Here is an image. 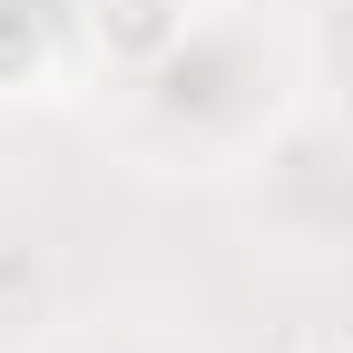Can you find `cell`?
I'll return each instance as SVG.
<instances>
[{
	"instance_id": "6da1fadb",
	"label": "cell",
	"mask_w": 353,
	"mask_h": 353,
	"mask_svg": "<svg viewBox=\"0 0 353 353\" xmlns=\"http://www.w3.org/2000/svg\"><path fill=\"white\" fill-rule=\"evenodd\" d=\"M187 0H88V39H99L108 69H157L187 50Z\"/></svg>"
},
{
	"instance_id": "3957f363",
	"label": "cell",
	"mask_w": 353,
	"mask_h": 353,
	"mask_svg": "<svg viewBox=\"0 0 353 353\" xmlns=\"http://www.w3.org/2000/svg\"><path fill=\"white\" fill-rule=\"evenodd\" d=\"M304 353H353V343H304Z\"/></svg>"
},
{
	"instance_id": "7a4b0ae2",
	"label": "cell",
	"mask_w": 353,
	"mask_h": 353,
	"mask_svg": "<svg viewBox=\"0 0 353 353\" xmlns=\"http://www.w3.org/2000/svg\"><path fill=\"white\" fill-rule=\"evenodd\" d=\"M30 79H50V39L20 30V20H0V99H20Z\"/></svg>"
}]
</instances>
